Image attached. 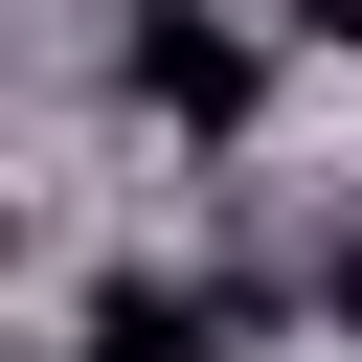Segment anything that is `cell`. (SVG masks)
<instances>
[{"mask_svg": "<svg viewBox=\"0 0 362 362\" xmlns=\"http://www.w3.org/2000/svg\"><path fill=\"white\" fill-rule=\"evenodd\" d=\"M90 362H226V317L158 294V272H113V294H90Z\"/></svg>", "mask_w": 362, "mask_h": 362, "instance_id": "2", "label": "cell"}, {"mask_svg": "<svg viewBox=\"0 0 362 362\" xmlns=\"http://www.w3.org/2000/svg\"><path fill=\"white\" fill-rule=\"evenodd\" d=\"M317 317H339V339H362V226H339V249H317Z\"/></svg>", "mask_w": 362, "mask_h": 362, "instance_id": "3", "label": "cell"}, {"mask_svg": "<svg viewBox=\"0 0 362 362\" xmlns=\"http://www.w3.org/2000/svg\"><path fill=\"white\" fill-rule=\"evenodd\" d=\"M249 90H272V68H249L226 23H181V0L136 23V113H181V136H249Z\"/></svg>", "mask_w": 362, "mask_h": 362, "instance_id": "1", "label": "cell"}, {"mask_svg": "<svg viewBox=\"0 0 362 362\" xmlns=\"http://www.w3.org/2000/svg\"><path fill=\"white\" fill-rule=\"evenodd\" d=\"M294 23H317V45H362V0H294Z\"/></svg>", "mask_w": 362, "mask_h": 362, "instance_id": "4", "label": "cell"}]
</instances>
